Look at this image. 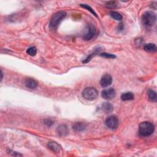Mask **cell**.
<instances>
[{
    "label": "cell",
    "instance_id": "6da1fadb",
    "mask_svg": "<svg viewBox=\"0 0 157 157\" xmlns=\"http://www.w3.org/2000/svg\"><path fill=\"white\" fill-rule=\"evenodd\" d=\"M154 131L153 125L149 122H143L139 126V133L143 137L150 136Z\"/></svg>",
    "mask_w": 157,
    "mask_h": 157
},
{
    "label": "cell",
    "instance_id": "7a4b0ae2",
    "mask_svg": "<svg viewBox=\"0 0 157 157\" xmlns=\"http://www.w3.org/2000/svg\"><path fill=\"white\" fill-rule=\"evenodd\" d=\"M156 17L154 13L152 11H147L143 14L142 16V21L143 24L147 27L153 26L156 22Z\"/></svg>",
    "mask_w": 157,
    "mask_h": 157
},
{
    "label": "cell",
    "instance_id": "3957f363",
    "mask_svg": "<svg viewBox=\"0 0 157 157\" xmlns=\"http://www.w3.org/2000/svg\"><path fill=\"white\" fill-rule=\"evenodd\" d=\"M66 16V13L64 11H60L55 13L50 20V27L52 29L57 28L60 22L65 18Z\"/></svg>",
    "mask_w": 157,
    "mask_h": 157
},
{
    "label": "cell",
    "instance_id": "277c9868",
    "mask_svg": "<svg viewBox=\"0 0 157 157\" xmlns=\"http://www.w3.org/2000/svg\"><path fill=\"white\" fill-rule=\"evenodd\" d=\"M98 96V92L93 87H87L82 91V97L86 100L92 101L97 99Z\"/></svg>",
    "mask_w": 157,
    "mask_h": 157
},
{
    "label": "cell",
    "instance_id": "5b68a950",
    "mask_svg": "<svg viewBox=\"0 0 157 157\" xmlns=\"http://www.w3.org/2000/svg\"><path fill=\"white\" fill-rule=\"evenodd\" d=\"M96 28L91 25H88L85 30V33L83 35V39L86 41H90L94 38V36L96 35Z\"/></svg>",
    "mask_w": 157,
    "mask_h": 157
},
{
    "label": "cell",
    "instance_id": "8992f818",
    "mask_svg": "<svg viewBox=\"0 0 157 157\" xmlns=\"http://www.w3.org/2000/svg\"><path fill=\"white\" fill-rule=\"evenodd\" d=\"M106 126L111 130H116L119 126V119L115 116H109L106 120Z\"/></svg>",
    "mask_w": 157,
    "mask_h": 157
},
{
    "label": "cell",
    "instance_id": "52a82bcc",
    "mask_svg": "<svg viewBox=\"0 0 157 157\" xmlns=\"http://www.w3.org/2000/svg\"><path fill=\"white\" fill-rule=\"evenodd\" d=\"M116 91L113 88L104 90L101 93V97L105 100H111L116 97Z\"/></svg>",
    "mask_w": 157,
    "mask_h": 157
},
{
    "label": "cell",
    "instance_id": "ba28073f",
    "mask_svg": "<svg viewBox=\"0 0 157 157\" xmlns=\"http://www.w3.org/2000/svg\"><path fill=\"white\" fill-rule=\"evenodd\" d=\"M112 82V78L109 74L104 75L100 80V85L102 87L106 88L111 85Z\"/></svg>",
    "mask_w": 157,
    "mask_h": 157
},
{
    "label": "cell",
    "instance_id": "9c48e42d",
    "mask_svg": "<svg viewBox=\"0 0 157 157\" xmlns=\"http://www.w3.org/2000/svg\"><path fill=\"white\" fill-rule=\"evenodd\" d=\"M47 147L52 152L55 153H59L61 150V146L54 141H50L47 144Z\"/></svg>",
    "mask_w": 157,
    "mask_h": 157
},
{
    "label": "cell",
    "instance_id": "30bf717a",
    "mask_svg": "<svg viewBox=\"0 0 157 157\" xmlns=\"http://www.w3.org/2000/svg\"><path fill=\"white\" fill-rule=\"evenodd\" d=\"M57 133L60 136H66L69 133L68 127L66 125H60L57 128Z\"/></svg>",
    "mask_w": 157,
    "mask_h": 157
},
{
    "label": "cell",
    "instance_id": "8fae6325",
    "mask_svg": "<svg viewBox=\"0 0 157 157\" xmlns=\"http://www.w3.org/2000/svg\"><path fill=\"white\" fill-rule=\"evenodd\" d=\"M25 86L30 89H35L38 86V82L33 78H27L25 82Z\"/></svg>",
    "mask_w": 157,
    "mask_h": 157
},
{
    "label": "cell",
    "instance_id": "7c38bea8",
    "mask_svg": "<svg viewBox=\"0 0 157 157\" xmlns=\"http://www.w3.org/2000/svg\"><path fill=\"white\" fill-rule=\"evenodd\" d=\"M86 128H87L86 124L83 122H76L72 125L73 130L77 132L84 131Z\"/></svg>",
    "mask_w": 157,
    "mask_h": 157
},
{
    "label": "cell",
    "instance_id": "4fadbf2b",
    "mask_svg": "<svg viewBox=\"0 0 157 157\" xmlns=\"http://www.w3.org/2000/svg\"><path fill=\"white\" fill-rule=\"evenodd\" d=\"M101 111L105 114H110L114 110V107L109 102H104L101 106Z\"/></svg>",
    "mask_w": 157,
    "mask_h": 157
},
{
    "label": "cell",
    "instance_id": "5bb4252c",
    "mask_svg": "<svg viewBox=\"0 0 157 157\" xmlns=\"http://www.w3.org/2000/svg\"><path fill=\"white\" fill-rule=\"evenodd\" d=\"M144 49L145 51L147 52H150V53H155V52H156L157 48L155 44L149 43V44L144 45Z\"/></svg>",
    "mask_w": 157,
    "mask_h": 157
},
{
    "label": "cell",
    "instance_id": "9a60e30c",
    "mask_svg": "<svg viewBox=\"0 0 157 157\" xmlns=\"http://www.w3.org/2000/svg\"><path fill=\"white\" fill-rule=\"evenodd\" d=\"M134 96L133 93L131 92H127L124 93L121 95V100L122 101H130L134 100Z\"/></svg>",
    "mask_w": 157,
    "mask_h": 157
},
{
    "label": "cell",
    "instance_id": "2e32d148",
    "mask_svg": "<svg viewBox=\"0 0 157 157\" xmlns=\"http://www.w3.org/2000/svg\"><path fill=\"white\" fill-rule=\"evenodd\" d=\"M147 97L149 101L152 102H156L157 100V96H156V93L155 91L150 90L147 91Z\"/></svg>",
    "mask_w": 157,
    "mask_h": 157
},
{
    "label": "cell",
    "instance_id": "e0dca14e",
    "mask_svg": "<svg viewBox=\"0 0 157 157\" xmlns=\"http://www.w3.org/2000/svg\"><path fill=\"white\" fill-rule=\"evenodd\" d=\"M101 49L100 48H98L97 49L95 50V51H94L92 54H91L89 56H88V57L84 60V61H83V63H88L91 60V58L93 57H95L96 55H97L98 54L100 53V52L101 51Z\"/></svg>",
    "mask_w": 157,
    "mask_h": 157
},
{
    "label": "cell",
    "instance_id": "ac0fdd59",
    "mask_svg": "<svg viewBox=\"0 0 157 157\" xmlns=\"http://www.w3.org/2000/svg\"><path fill=\"white\" fill-rule=\"evenodd\" d=\"M110 15L114 19H115L116 20H117V21H121L123 18L122 15L118 12L112 11L110 13Z\"/></svg>",
    "mask_w": 157,
    "mask_h": 157
},
{
    "label": "cell",
    "instance_id": "d6986e66",
    "mask_svg": "<svg viewBox=\"0 0 157 157\" xmlns=\"http://www.w3.org/2000/svg\"><path fill=\"white\" fill-rule=\"evenodd\" d=\"M27 53L30 56H35L37 53V49L36 47H31L28 48L27 50Z\"/></svg>",
    "mask_w": 157,
    "mask_h": 157
},
{
    "label": "cell",
    "instance_id": "ffe728a7",
    "mask_svg": "<svg viewBox=\"0 0 157 157\" xmlns=\"http://www.w3.org/2000/svg\"><path fill=\"white\" fill-rule=\"evenodd\" d=\"M80 6L82 7H83V8H85V9H87L88 10H89V11L92 14H93L94 15H95V16H96V17H97V14H96V13L95 12V11H94V10L90 7V6H89L88 5H87V4H80Z\"/></svg>",
    "mask_w": 157,
    "mask_h": 157
},
{
    "label": "cell",
    "instance_id": "44dd1931",
    "mask_svg": "<svg viewBox=\"0 0 157 157\" xmlns=\"http://www.w3.org/2000/svg\"><path fill=\"white\" fill-rule=\"evenodd\" d=\"M117 1H109L108 3H106V6L109 7V8H111V9H114L115 7H116L117 6Z\"/></svg>",
    "mask_w": 157,
    "mask_h": 157
},
{
    "label": "cell",
    "instance_id": "7402d4cb",
    "mask_svg": "<svg viewBox=\"0 0 157 157\" xmlns=\"http://www.w3.org/2000/svg\"><path fill=\"white\" fill-rule=\"evenodd\" d=\"M100 55L101 57H102L104 58H115L116 57V55H114L113 54H108V53H102V54H100Z\"/></svg>",
    "mask_w": 157,
    "mask_h": 157
},
{
    "label": "cell",
    "instance_id": "603a6c76",
    "mask_svg": "<svg viewBox=\"0 0 157 157\" xmlns=\"http://www.w3.org/2000/svg\"><path fill=\"white\" fill-rule=\"evenodd\" d=\"M7 152L8 154H9L10 155H11V156H22L21 154H20L16 152L12 151L11 150H7Z\"/></svg>",
    "mask_w": 157,
    "mask_h": 157
},
{
    "label": "cell",
    "instance_id": "cb8c5ba5",
    "mask_svg": "<svg viewBox=\"0 0 157 157\" xmlns=\"http://www.w3.org/2000/svg\"><path fill=\"white\" fill-rule=\"evenodd\" d=\"M44 123L47 125L48 127H50L51 125H52L54 124V122L52 121L51 119H47L44 120Z\"/></svg>",
    "mask_w": 157,
    "mask_h": 157
},
{
    "label": "cell",
    "instance_id": "d4e9b609",
    "mask_svg": "<svg viewBox=\"0 0 157 157\" xmlns=\"http://www.w3.org/2000/svg\"><path fill=\"white\" fill-rule=\"evenodd\" d=\"M1 81L2 80V79H3V72H2V71H1Z\"/></svg>",
    "mask_w": 157,
    "mask_h": 157
}]
</instances>
